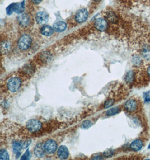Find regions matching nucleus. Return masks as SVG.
<instances>
[{
	"mask_svg": "<svg viewBox=\"0 0 150 160\" xmlns=\"http://www.w3.org/2000/svg\"><path fill=\"white\" fill-rule=\"evenodd\" d=\"M32 38L27 35H23L18 40V46L21 50H26L32 44Z\"/></svg>",
	"mask_w": 150,
	"mask_h": 160,
	"instance_id": "obj_1",
	"label": "nucleus"
},
{
	"mask_svg": "<svg viewBox=\"0 0 150 160\" xmlns=\"http://www.w3.org/2000/svg\"><path fill=\"white\" fill-rule=\"evenodd\" d=\"M21 84V81L19 78L17 77L12 78L7 83V87L9 91L15 92L19 89Z\"/></svg>",
	"mask_w": 150,
	"mask_h": 160,
	"instance_id": "obj_2",
	"label": "nucleus"
},
{
	"mask_svg": "<svg viewBox=\"0 0 150 160\" xmlns=\"http://www.w3.org/2000/svg\"><path fill=\"white\" fill-rule=\"evenodd\" d=\"M26 128L29 132L35 133V132H38L41 129L42 124L39 121L32 119V120H29L27 123Z\"/></svg>",
	"mask_w": 150,
	"mask_h": 160,
	"instance_id": "obj_3",
	"label": "nucleus"
},
{
	"mask_svg": "<svg viewBox=\"0 0 150 160\" xmlns=\"http://www.w3.org/2000/svg\"><path fill=\"white\" fill-rule=\"evenodd\" d=\"M44 147L45 151L47 153L53 154L56 151L58 145L55 141L50 139L45 142L44 144Z\"/></svg>",
	"mask_w": 150,
	"mask_h": 160,
	"instance_id": "obj_4",
	"label": "nucleus"
},
{
	"mask_svg": "<svg viewBox=\"0 0 150 160\" xmlns=\"http://www.w3.org/2000/svg\"><path fill=\"white\" fill-rule=\"evenodd\" d=\"M95 26L99 31H105L108 28L107 20L102 17L98 18L95 21Z\"/></svg>",
	"mask_w": 150,
	"mask_h": 160,
	"instance_id": "obj_5",
	"label": "nucleus"
},
{
	"mask_svg": "<svg viewBox=\"0 0 150 160\" xmlns=\"http://www.w3.org/2000/svg\"><path fill=\"white\" fill-rule=\"evenodd\" d=\"M88 16V12L87 11V9H81L78 10L75 14V20L78 23H83L84 21L87 20Z\"/></svg>",
	"mask_w": 150,
	"mask_h": 160,
	"instance_id": "obj_6",
	"label": "nucleus"
},
{
	"mask_svg": "<svg viewBox=\"0 0 150 160\" xmlns=\"http://www.w3.org/2000/svg\"><path fill=\"white\" fill-rule=\"evenodd\" d=\"M142 57L146 61H150V44L144 43L141 48Z\"/></svg>",
	"mask_w": 150,
	"mask_h": 160,
	"instance_id": "obj_7",
	"label": "nucleus"
},
{
	"mask_svg": "<svg viewBox=\"0 0 150 160\" xmlns=\"http://www.w3.org/2000/svg\"><path fill=\"white\" fill-rule=\"evenodd\" d=\"M138 103L134 99H129L124 104V107L128 111L133 112L137 109Z\"/></svg>",
	"mask_w": 150,
	"mask_h": 160,
	"instance_id": "obj_8",
	"label": "nucleus"
},
{
	"mask_svg": "<svg viewBox=\"0 0 150 160\" xmlns=\"http://www.w3.org/2000/svg\"><path fill=\"white\" fill-rule=\"evenodd\" d=\"M36 21L39 24H45L49 20V15L44 12H39L35 16Z\"/></svg>",
	"mask_w": 150,
	"mask_h": 160,
	"instance_id": "obj_9",
	"label": "nucleus"
},
{
	"mask_svg": "<svg viewBox=\"0 0 150 160\" xmlns=\"http://www.w3.org/2000/svg\"><path fill=\"white\" fill-rule=\"evenodd\" d=\"M58 156L61 159L65 160L69 157V151L67 147L61 146L58 150Z\"/></svg>",
	"mask_w": 150,
	"mask_h": 160,
	"instance_id": "obj_10",
	"label": "nucleus"
},
{
	"mask_svg": "<svg viewBox=\"0 0 150 160\" xmlns=\"http://www.w3.org/2000/svg\"><path fill=\"white\" fill-rule=\"evenodd\" d=\"M17 20L20 26L23 27H26L29 23V18L26 14H22L17 17Z\"/></svg>",
	"mask_w": 150,
	"mask_h": 160,
	"instance_id": "obj_11",
	"label": "nucleus"
},
{
	"mask_svg": "<svg viewBox=\"0 0 150 160\" xmlns=\"http://www.w3.org/2000/svg\"><path fill=\"white\" fill-rule=\"evenodd\" d=\"M143 147V142L140 139L133 140L130 145V148L133 151L137 152L140 151Z\"/></svg>",
	"mask_w": 150,
	"mask_h": 160,
	"instance_id": "obj_12",
	"label": "nucleus"
},
{
	"mask_svg": "<svg viewBox=\"0 0 150 160\" xmlns=\"http://www.w3.org/2000/svg\"><path fill=\"white\" fill-rule=\"evenodd\" d=\"M54 28L51 26L45 25L40 29V32L45 36L49 37L51 36L54 33Z\"/></svg>",
	"mask_w": 150,
	"mask_h": 160,
	"instance_id": "obj_13",
	"label": "nucleus"
},
{
	"mask_svg": "<svg viewBox=\"0 0 150 160\" xmlns=\"http://www.w3.org/2000/svg\"><path fill=\"white\" fill-rule=\"evenodd\" d=\"M53 28L57 32H63L67 28V24L63 21H58L54 24Z\"/></svg>",
	"mask_w": 150,
	"mask_h": 160,
	"instance_id": "obj_14",
	"label": "nucleus"
},
{
	"mask_svg": "<svg viewBox=\"0 0 150 160\" xmlns=\"http://www.w3.org/2000/svg\"><path fill=\"white\" fill-rule=\"evenodd\" d=\"M106 19L110 23H115L118 21V17L115 12L111 11L107 12L105 15Z\"/></svg>",
	"mask_w": 150,
	"mask_h": 160,
	"instance_id": "obj_15",
	"label": "nucleus"
},
{
	"mask_svg": "<svg viewBox=\"0 0 150 160\" xmlns=\"http://www.w3.org/2000/svg\"><path fill=\"white\" fill-rule=\"evenodd\" d=\"M24 2L21 3H14L12 4V9L13 12L17 14H21L24 12Z\"/></svg>",
	"mask_w": 150,
	"mask_h": 160,
	"instance_id": "obj_16",
	"label": "nucleus"
},
{
	"mask_svg": "<svg viewBox=\"0 0 150 160\" xmlns=\"http://www.w3.org/2000/svg\"><path fill=\"white\" fill-rule=\"evenodd\" d=\"M45 150L44 149V147L41 144H38L35 147L34 152L37 157H42L44 156L45 152Z\"/></svg>",
	"mask_w": 150,
	"mask_h": 160,
	"instance_id": "obj_17",
	"label": "nucleus"
},
{
	"mask_svg": "<svg viewBox=\"0 0 150 160\" xmlns=\"http://www.w3.org/2000/svg\"><path fill=\"white\" fill-rule=\"evenodd\" d=\"M11 49V45L9 42L5 40L1 43V51L3 54L7 53Z\"/></svg>",
	"mask_w": 150,
	"mask_h": 160,
	"instance_id": "obj_18",
	"label": "nucleus"
},
{
	"mask_svg": "<svg viewBox=\"0 0 150 160\" xmlns=\"http://www.w3.org/2000/svg\"><path fill=\"white\" fill-rule=\"evenodd\" d=\"M134 78V74L132 71H129L128 72L125 78V79L126 82L128 83H131L133 82V80Z\"/></svg>",
	"mask_w": 150,
	"mask_h": 160,
	"instance_id": "obj_19",
	"label": "nucleus"
},
{
	"mask_svg": "<svg viewBox=\"0 0 150 160\" xmlns=\"http://www.w3.org/2000/svg\"><path fill=\"white\" fill-rule=\"evenodd\" d=\"M23 72L26 74H32L35 72V69L31 65L28 64L24 67Z\"/></svg>",
	"mask_w": 150,
	"mask_h": 160,
	"instance_id": "obj_20",
	"label": "nucleus"
},
{
	"mask_svg": "<svg viewBox=\"0 0 150 160\" xmlns=\"http://www.w3.org/2000/svg\"><path fill=\"white\" fill-rule=\"evenodd\" d=\"M120 111V109L118 107H114L112 109H110V110H109L106 112V115L107 116H113V115H115L118 114L119 112Z\"/></svg>",
	"mask_w": 150,
	"mask_h": 160,
	"instance_id": "obj_21",
	"label": "nucleus"
},
{
	"mask_svg": "<svg viewBox=\"0 0 150 160\" xmlns=\"http://www.w3.org/2000/svg\"><path fill=\"white\" fill-rule=\"evenodd\" d=\"M9 153L6 149H2L0 151V159L1 160H9Z\"/></svg>",
	"mask_w": 150,
	"mask_h": 160,
	"instance_id": "obj_22",
	"label": "nucleus"
},
{
	"mask_svg": "<svg viewBox=\"0 0 150 160\" xmlns=\"http://www.w3.org/2000/svg\"><path fill=\"white\" fill-rule=\"evenodd\" d=\"M22 148L21 147V143H20L17 142H15L13 144V151L15 152V153H19L20 150Z\"/></svg>",
	"mask_w": 150,
	"mask_h": 160,
	"instance_id": "obj_23",
	"label": "nucleus"
},
{
	"mask_svg": "<svg viewBox=\"0 0 150 160\" xmlns=\"http://www.w3.org/2000/svg\"><path fill=\"white\" fill-rule=\"evenodd\" d=\"M142 58L138 55H135L134 56L132 59L133 63L136 66H139L142 64Z\"/></svg>",
	"mask_w": 150,
	"mask_h": 160,
	"instance_id": "obj_24",
	"label": "nucleus"
},
{
	"mask_svg": "<svg viewBox=\"0 0 150 160\" xmlns=\"http://www.w3.org/2000/svg\"><path fill=\"white\" fill-rule=\"evenodd\" d=\"M114 103V101L113 99H109V100H107L105 102L104 104V107L105 109H107V108H109L110 107L113 106V104Z\"/></svg>",
	"mask_w": 150,
	"mask_h": 160,
	"instance_id": "obj_25",
	"label": "nucleus"
},
{
	"mask_svg": "<svg viewBox=\"0 0 150 160\" xmlns=\"http://www.w3.org/2000/svg\"><path fill=\"white\" fill-rule=\"evenodd\" d=\"M91 125V121H89V120H86V121H84L83 123L82 124V128H83V129H87V128H88L89 127H90Z\"/></svg>",
	"mask_w": 150,
	"mask_h": 160,
	"instance_id": "obj_26",
	"label": "nucleus"
},
{
	"mask_svg": "<svg viewBox=\"0 0 150 160\" xmlns=\"http://www.w3.org/2000/svg\"><path fill=\"white\" fill-rule=\"evenodd\" d=\"M114 151L112 149H108L104 152V156L106 157H111L114 154Z\"/></svg>",
	"mask_w": 150,
	"mask_h": 160,
	"instance_id": "obj_27",
	"label": "nucleus"
},
{
	"mask_svg": "<svg viewBox=\"0 0 150 160\" xmlns=\"http://www.w3.org/2000/svg\"><path fill=\"white\" fill-rule=\"evenodd\" d=\"M31 142H32V140L30 139H28V140H26L25 142H24L23 143H21L22 148L25 149L27 148L30 144Z\"/></svg>",
	"mask_w": 150,
	"mask_h": 160,
	"instance_id": "obj_28",
	"label": "nucleus"
},
{
	"mask_svg": "<svg viewBox=\"0 0 150 160\" xmlns=\"http://www.w3.org/2000/svg\"><path fill=\"white\" fill-rule=\"evenodd\" d=\"M29 150L28 149L26 152V153H24L23 156V157L21 158V160H26V159H28V158L29 157Z\"/></svg>",
	"mask_w": 150,
	"mask_h": 160,
	"instance_id": "obj_29",
	"label": "nucleus"
},
{
	"mask_svg": "<svg viewBox=\"0 0 150 160\" xmlns=\"http://www.w3.org/2000/svg\"><path fill=\"white\" fill-rule=\"evenodd\" d=\"M144 102L146 103L150 102V95H146V97L144 98Z\"/></svg>",
	"mask_w": 150,
	"mask_h": 160,
	"instance_id": "obj_30",
	"label": "nucleus"
},
{
	"mask_svg": "<svg viewBox=\"0 0 150 160\" xmlns=\"http://www.w3.org/2000/svg\"><path fill=\"white\" fill-rule=\"evenodd\" d=\"M31 1H32L33 3L37 5V4H39V3H40L42 0H31Z\"/></svg>",
	"mask_w": 150,
	"mask_h": 160,
	"instance_id": "obj_31",
	"label": "nucleus"
},
{
	"mask_svg": "<svg viewBox=\"0 0 150 160\" xmlns=\"http://www.w3.org/2000/svg\"><path fill=\"white\" fill-rule=\"evenodd\" d=\"M147 74H148V76L150 78V65L149 66H148V68H147Z\"/></svg>",
	"mask_w": 150,
	"mask_h": 160,
	"instance_id": "obj_32",
	"label": "nucleus"
},
{
	"mask_svg": "<svg viewBox=\"0 0 150 160\" xmlns=\"http://www.w3.org/2000/svg\"><path fill=\"white\" fill-rule=\"evenodd\" d=\"M102 157H101V156L100 155H98V156H95V157H94L93 158V159H97V160H98V159H102Z\"/></svg>",
	"mask_w": 150,
	"mask_h": 160,
	"instance_id": "obj_33",
	"label": "nucleus"
},
{
	"mask_svg": "<svg viewBox=\"0 0 150 160\" xmlns=\"http://www.w3.org/2000/svg\"><path fill=\"white\" fill-rule=\"evenodd\" d=\"M148 148L150 149V144H149V146H148Z\"/></svg>",
	"mask_w": 150,
	"mask_h": 160,
	"instance_id": "obj_34",
	"label": "nucleus"
},
{
	"mask_svg": "<svg viewBox=\"0 0 150 160\" xmlns=\"http://www.w3.org/2000/svg\"><path fill=\"white\" fill-rule=\"evenodd\" d=\"M96 1H100V0H95Z\"/></svg>",
	"mask_w": 150,
	"mask_h": 160,
	"instance_id": "obj_35",
	"label": "nucleus"
}]
</instances>
